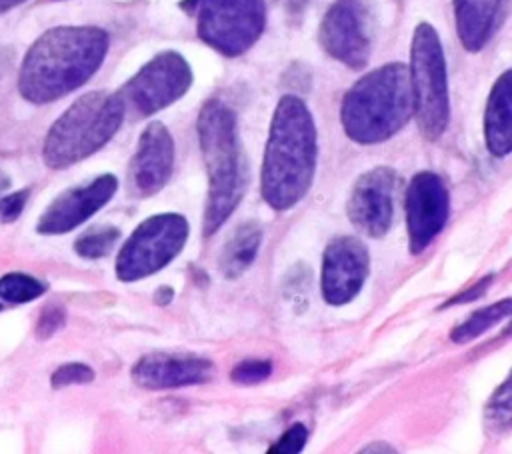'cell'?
<instances>
[{
  "instance_id": "19",
  "label": "cell",
  "mask_w": 512,
  "mask_h": 454,
  "mask_svg": "<svg viewBox=\"0 0 512 454\" xmlns=\"http://www.w3.org/2000/svg\"><path fill=\"white\" fill-rule=\"evenodd\" d=\"M260 244H262V226L256 220L242 222L222 248V254H220L222 274L228 280L242 276L256 260Z\"/></svg>"
},
{
  "instance_id": "7",
  "label": "cell",
  "mask_w": 512,
  "mask_h": 454,
  "mask_svg": "<svg viewBox=\"0 0 512 454\" xmlns=\"http://www.w3.org/2000/svg\"><path fill=\"white\" fill-rule=\"evenodd\" d=\"M180 6L196 16L200 40L224 56L244 54L266 26L264 0H184Z\"/></svg>"
},
{
  "instance_id": "30",
  "label": "cell",
  "mask_w": 512,
  "mask_h": 454,
  "mask_svg": "<svg viewBox=\"0 0 512 454\" xmlns=\"http://www.w3.org/2000/svg\"><path fill=\"white\" fill-rule=\"evenodd\" d=\"M282 2H284V8H286V12H288L290 16H300L302 10H304L306 4H308V0H282Z\"/></svg>"
},
{
  "instance_id": "2",
  "label": "cell",
  "mask_w": 512,
  "mask_h": 454,
  "mask_svg": "<svg viewBox=\"0 0 512 454\" xmlns=\"http://www.w3.org/2000/svg\"><path fill=\"white\" fill-rule=\"evenodd\" d=\"M318 158L314 118L296 94H284L270 122L260 192L274 210L296 206L312 186Z\"/></svg>"
},
{
  "instance_id": "18",
  "label": "cell",
  "mask_w": 512,
  "mask_h": 454,
  "mask_svg": "<svg viewBox=\"0 0 512 454\" xmlns=\"http://www.w3.org/2000/svg\"><path fill=\"white\" fill-rule=\"evenodd\" d=\"M484 142L496 158L512 152V68L502 72L490 88L484 108Z\"/></svg>"
},
{
  "instance_id": "5",
  "label": "cell",
  "mask_w": 512,
  "mask_h": 454,
  "mask_svg": "<svg viewBox=\"0 0 512 454\" xmlns=\"http://www.w3.org/2000/svg\"><path fill=\"white\" fill-rule=\"evenodd\" d=\"M124 104L118 94L92 90L80 96L50 126L42 158L48 168H68L98 152L120 128Z\"/></svg>"
},
{
  "instance_id": "14",
  "label": "cell",
  "mask_w": 512,
  "mask_h": 454,
  "mask_svg": "<svg viewBox=\"0 0 512 454\" xmlns=\"http://www.w3.org/2000/svg\"><path fill=\"white\" fill-rule=\"evenodd\" d=\"M174 166V140L162 122L148 124L138 140L128 166V192L134 198H148L160 192Z\"/></svg>"
},
{
  "instance_id": "9",
  "label": "cell",
  "mask_w": 512,
  "mask_h": 454,
  "mask_svg": "<svg viewBox=\"0 0 512 454\" xmlns=\"http://www.w3.org/2000/svg\"><path fill=\"white\" fill-rule=\"evenodd\" d=\"M192 84V70L186 58L174 50L156 54L118 92L124 110L146 118L182 98Z\"/></svg>"
},
{
  "instance_id": "10",
  "label": "cell",
  "mask_w": 512,
  "mask_h": 454,
  "mask_svg": "<svg viewBox=\"0 0 512 454\" xmlns=\"http://www.w3.org/2000/svg\"><path fill=\"white\" fill-rule=\"evenodd\" d=\"M374 16L368 0H336L318 30L320 46L348 68L360 70L372 52Z\"/></svg>"
},
{
  "instance_id": "3",
  "label": "cell",
  "mask_w": 512,
  "mask_h": 454,
  "mask_svg": "<svg viewBox=\"0 0 512 454\" xmlns=\"http://www.w3.org/2000/svg\"><path fill=\"white\" fill-rule=\"evenodd\" d=\"M198 142L208 172L204 236H212L242 202L248 186V160L236 114L222 100H208L198 114Z\"/></svg>"
},
{
  "instance_id": "17",
  "label": "cell",
  "mask_w": 512,
  "mask_h": 454,
  "mask_svg": "<svg viewBox=\"0 0 512 454\" xmlns=\"http://www.w3.org/2000/svg\"><path fill=\"white\" fill-rule=\"evenodd\" d=\"M452 6L462 48L480 52L498 30L504 0H452Z\"/></svg>"
},
{
  "instance_id": "4",
  "label": "cell",
  "mask_w": 512,
  "mask_h": 454,
  "mask_svg": "<svg viewBox=\"0 0 512 454\" xmlns=\"http://www.w3.org/2000/svg\"><path fill=\"white\" fill-rule=\"evenodd\" d=\"M414 114L410 70L390 62L364 74L344 94L340 120L356 144H380L400 132Z\"/></svg>"
},
{
  "instance_id": "24",
  "label": "cell",
  "mask_w": 512,
  "mask_h": 454,
  "mask_svg": "<svg viewBox=\"0 0 512 454\" xmlns=\"http://www.w3.org/2000/svg\"><path fill=\"white\" fill-rule=\"evenodd\" d=\"M92 380H94V370L82 362L62 364L50 376L52 388H66L72 384H88Z\"/></svg>"
},
{
  "instance_id": "22",
  "label": "cell",
  "mask_w": 512,
  "mask_h": 454,
  "mask_svg": "<svg viewBox=\"0 0 512 454\" xmlns=\"http://www.w3.org/2000/svg\"><path fill=\"white\" fill-rule=\"evenodd\" d=\"M46 292V284L22 272H10L0 278V298L12 304L32 302Z\"/></svg>"
},
{
  "instance_id": "26",
  "label": "cell",
  "mask_w": 512,
  "mask_h": 454,
  "mask_svg": "<svg viewBox=\"0 0 512 454\" xmlns=\"http://www.w3.org/2000/svg\"><path fill=\"white\" fill-rule=\"evenodd\" d=\"M308 440V430L304 424H294L290 426L270 448V454H296L304 448Z\"/></svg>"
},
{
  "instance_id": "32",
  "label": "cell",
  "mask_w": 512,
  "mask_h": 454,
  "mask_svg": "<svg viewBox=\"0 0 512 454\" xmlns=\"http://www.w3.org/2000/svg\"><path fill=\"white\" fill-rule=\"evenodd\" d=\"M22 2H26V0H0V14H2V12H8V10L14 8V6H20Z\"/></svg>"
},
{
  "instance_id": "23",
  "label": "cell",
  "mask_w": 512,
  "mask_h": 454,
  "mask_svg": "<svg viewBox=\"0 0 512 454\" xmlns=\"http://www.w3.org/2000/svg\"><path fill=\"white\" fill-rule=\"evenodd\" d=\"M118 238H120V230L116 226H94L82 236H78V240L74 242V252L80 258L96 260L106 256L114 248Z\"/></svg>"
},
{
  "instance_id": "33",
  "label": "cell",
  "mask_w": 512,
  "mask_h": 454,
  "mask_svg": "<svg viewBox=\"0 0 512 454\" xmlns=\"http://www.w3.org/2000/svg\"><path fill=\"white\" fill-rule=\"evenodd\" d=\"M6 184H8V178H6V176L0 172V190H2Z\"/></svg>"
},
{
  "instance_id": "20",
  "label": "cell",
  "mask_w": 512,
  "mask_h": 454,
  "mask_svg": "<svg viewBox=\"0 0 512 454\" xmlns=\"http://www.w3.org/2000/svg\"><path fill=\"white\" fill-rule=\"evenodd\" d=\"M512 316V298H502L494 304H488L476 312H472L462 324H458L450 332V340L456 344H466L478 336H482L486 330H490L500 320Z\"/></svg>"
},
{
  "instance_id": "8",
  "label": "cell",
  "mask_w": 512,
  "mask_h": 454,
  "mask_svg": "<svg viewBox=\"0 0 512 454\" xmlns=\"http://www.w3.org/2000/svg\"><path fill=\"white\" fill-rule=\"evenodd\" d=\"M188 220L176 212L146 218L128 236L116 256V278L122 282L142 280L170 264L188 240Z\"/></svg>"
},
{
  "instance_id": "28",
  "label": "cell",
  "mask_w": 512,
  "mask_h": 454,
  "mask_svg": "<svg viewBox=\"0 0 512 454\" xmlns=\"http://www.w3.org/2000/svg\"><path fill=\"white\" fill-rule=\"evenodd\" d=\"M28 190H18L12 192L4 198H0V224H10L14 220H18V216L22 214L26 200H28Z\"/></svg>"
},
{
  "instance_id": "6",
  "label": "cell",
  "mask_w": 512,
  "mask_h": 454,
  "mask_svg": "<svg viewBox=\"0 0 512 454\" xmlns=\"http://www.w3.org/2000/svg\"><path fill=\"white\" fill-rule=\"evenodd\" d=\"M408 70L418 130L426 140H438L450 120L448 70L440 36L428 22L412 32Z\"/></svg>"
},
{
  "instance_id": "29",
  "label": "cell",
  "mask_w": 512,
  "mask_h": 454,
  "mask_svg": "<svg viewBox=\"0 0 512 454\" xmlns=\"http://www.w3.org/2000/svg\"><path fill=\"white\" fill-rule=\"evenodd\" d=\"M492 274H488V276H484L482 280H478V282H474L466 292H462V294H458V296H454L452 300H448L446 304H442V308H446V306H454V304H462V302H472V300H476V298H480L486 290H488V286H490V282H492Z\"/></svg>"
},
{
  "instance_id": "16",
  "label": "cell",
  "mask_w": 512,
  "mask_h": 454,
  "mask_svg": "<svg viewBox=\"0 0 512 454\" xmlns=\"http://www.w3.org/2000/svg\"><path fill=\"white\" fill-rule=\"evenodd\" d=\"M214 364L198 354L150 352L132 368V380L146 390H168L208 382Z\"/></svg>"
},
{
  "instance_id": "15",
  "label": "cell",
  "mask_w": 512,
  "mask_h": 454,
  "mask_svg": "<svg viewBox=\"0 0 512 454\" xmlns=\"http://www.w3.org/2000/svg\"><path fill=\"white\" fill-rule=\"evenodd\" d=\"M118 180L112 174H102L84 186L62 192L38 218L36 232L52 236L64 234L94 216L114 196Z\"/></svg>"
},
{
  "instance_id": "34",
  "label": "cell",
  "mask_w": 512,
  "mask_h": 454,
  "mask_svg": "<svg viewBox=\"0 0 512 454\" xmlns=\"http://www.w3.org/2000/svg\"><path fill=\"white\" fill-rule=\"evenodd\" d=\"M0 308H2V304H0Z\"/></svg>"
},
{
  "instance_id": "21",
  "label": "cell",
  "mask_w": 512,
  "mask_h": 454,
  "mask_svg": "<svg viewBox=\"0 0 512 454\" xmlns=\"http://www.w3.org/2000/svg\"><path fill=\"white\" fill-rule=\"evenodd\" d=\"M484 426L496 436L512 430V370L488 398L484 406Z\"/></svg>"
},
{
  "instance_id": "31",
  "label": "cell",
  "mask_w": 512,
  "mask_h": 454,
  "mask_svg": "<svg viewBox=\"0 0 512 454\" xmlns=\"http://www.w3.org/2000/svg\"><path fill=\"white\" fill-rule=\"evenodd\" d=\"M172 296H174V290H172V288H168V286H162V288H158V290H156L154 300H156L158 304H168V302L172 300Z\"/></svg>"
},
{
  "instance_id": "25",
  "label": "cell",
  "mask_w": 512,
  "mask_h": 454,
  "mask_svg": "<svg viewBox=\"0 0 512 454\" xmlns=\"http://www.w3.org/2000/svg\"><path fill=\"white\" fill-rule=\"evenodd\" d=\"M272 374V362L268 360H244L232 372L230 378L236 384H260Z\"/></svg>"
},
{
  "instance_id": "13",
  "label": "cell",
  "mask_w": 512,
  "mask_h": 454,
  "mask_svg": "<svg viewBox=\"0 0 512 454\" xmlns=\"http://www.w3.org/2000/svg\"><path fill=\"white\" fill-rule=\"evenodd\" d=\"M370 272V254L356 236H336L322 256L320 288L332 306L348 304L362 290Z\"/></svg>"
},
{
  "instance_id": "1",
  "label": "cell",
  "mask_w": 512,
  "mask_h": 454,
  "mask_svg": "<svg viewBox=\"0 0 512 454\" xmlns=\"http://www.w3.org/2000/svg\"><path fill=\"white\" fill-rule=\"evenodd\" d=\"M108 52V34L98 26H56L26 52L18 90L32 104L54 102L90 80Z\"/></svg>"
},
{
  "instance_id": "11",
  "label": "cell",
  "mask_w": 512,
  "mask_h": 454,
  "mask_svg": "<svg viewBox=\"0 0 512 454\" xmlns=\"http://www.w3.org/2000/svg\"><path fill=\"white\" fill-rule=\"evenodd\" d=\"M450 212V194L444 180L430 170L412 176L406 188V228L410 254H420L442 232Z\"/></svg>"
},
{
  "instance_id": "12",
  "label": "cell",
  "mask_w": 512,
  "mask_h": 454,
  "mask_svg": "<svg viewBox=\"0 0 512 454\" xmlns=\"http://www.w3.org/2000/svg\"><path fill=\"white\" fill-rule=\"evenodd\" d=\"M396 186L398 174L390 166H376L354 182L348 196L346 214L362 234L380 238L390 230Z\"/></svg>"
},
{
  "instance_id": "27",
  "label": "cell",
  "mask_w": 512,
  "mask_h": 454,
  "mask_svg": "<svg viewBox=\"0 0 512 454\" xmlns=\"http://www.w3.org/2000/svg\"><path fill=\"white\" fill-rule=\"evenodd\" d=\"M66 320V312L62 306L58 304H50L40 312L38 324H36V336L38 338H50L52 334H56Z\"/></svg>"
}]
</instances>
